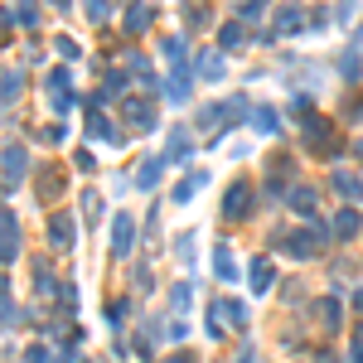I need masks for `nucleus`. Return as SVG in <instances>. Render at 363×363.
<instances>
[{
    "instance_id": "obj_1",
    "label": "nucleus",
    "mask_w": 363,
    "mask_h": 363,
    "mask_svg": "<svg viewBox=\"0 0 363 363\" xmlns=\"http://www.w3.org/2000/svg\"><path fill=\"white\" fill-rule=\"evenodd\" d=\"M276 242H281L291 257H300V262H305V257H315V252H320V242H325V228H315V223H310L305 233L295 228V233H281Z\"/></svg>"
},
{
    "instance_id": "obj_2",
    "label": "nucleus",
    "mask_w": 363,
    "mask_h": 363,
    "mask_svg": "<svg viewBox=\"0 0 363 363\" xmlns=\"http://www.w3.org/2000/svg\"><path fill=\"white\" fill-rule=\"evenodd\" d=\"M305 150H315V155H334V150H339L334 126H330L325 116H305Z\"/></svg>"
},
{
    "instance_id": "obj_3",
    "label": "nucleus",
    "mask_w": 363,
    "mask_h": 363,
    "mask_svg": "<svg viewBox=\"0 0 363 363\" xmlns=\"http://www.w3.org/2000/svg\"><path fill=\"white\" fill-rule=\"evenodd\" d=\"M121 116H126L131 131H150V126H155V107H150L146 97H126V102H121Z\"/></svg>"
},
{
    "instance_id": "obj_4",
    "label": "nucleus",
    "mask_w": 363,
    "mask_h": 363,
    "mask_svg": "<svg viewBox=\"0 0 363 363\" xmlns=\"http://www.w3.org/2000/svg\"><path fill=\"white\" fill-rule=\"evenodd\" d=\"M223 320H233V330H238V325H247V310H242V305H233V300H213V305H208V330H213V334H223V330H228Z\"/></svg>"
},
{
    "instance_id": "obj_5",
    "label": "nucleus",
    "mask_w": 363,
    "mask_h": 363,
    "mask_svg": "<svg viewBox=\"0 0 363 363\" xmlns=\"http://www.w3.org/2000/svg\"><path fill=\"white\" fill-rule=\"evenodd\" d=\"M88 136H92V141H107V146H121V131L102 116V102H92V107H88Z\"/></svg>"
},
{
    "instance_id": "obj_6",
    "label": "nucleus",
    "mask_w": 363,
    "mask_h": 363,
    "mask_svg": "<svg viewBox=\"0 0 363 363\" xmlns=\"http://www.w3.org/2000/svg\"><path fill=\"white\" fill-rule=\"evenodd\" d=\"M131 238H136L131 213H116V218H111V252H116V257H126V252H131Z\"/></svg>"
},
{
    "instance_id": "obj_7",
    "label": "nucleus",
    "mask_w": 363,
    "mask_h": 363,
    "mask_svg": "<svg viewBox=\"0 0 363 363\" xmlns=\"http://www.w3.org/2000/svg\"><path fill=\"white\" fill-rule=\"evenodd\" d=\"M310 315H315V325H320V330H339L344 305H339L334 295H325V300H315V305H310Z\"/></svg>"
},
{
    "instance_id": "obj_8",
    "label": "nucleus",
    "mask_w": 363,
    "mask_h": 363,
    "mask_svg": "<svg viewBox=\"0 0 363 363\" xmlns=\"http://www.w3.org/2000/svg\"><path fill=\"white\" fill-rule=\"evenodd\" d=\"M20 252V228H15V213L0 208V262H15Z\"/></svg>"
},
{
    "instance_id": "obj_9",
    "label": "nucleus",
    "mask_w": 363,
    "mask_h": 363,
    "mask_svg": "<svg viewBox=\"0 0 363 363\" xmlns=\"http://www.w3.org/2000/svg\"><path fill=\"white\" fill-rule=\"evenodd\" d=\"M247 203H252V184L238 180L228 189V199H223V213H228V218H247Z\"/></svg>"
},
{
    "instance_id": "obj_10",
    "label": "nucleus",
    "mask_w": 363,
    "mask_h": 363,
    "mask_svg": "<svg viewBox=\"0 0 363 363\" xmlns=\"http://www.w3.org/2000/svg\"><path fill=\"white\" fill-rule=\"evenodd\" d=\"M24 146H5V155H0V165H5V184H20L24 180Z\"/></svg>"
},
{
    "instance_id": "obj_11",
    "label": "nucleus",
    "mask_w": 363,
    "mask_h": 363,
    "mask_svg": "<svg viewBox=\"0 0 363 363\" xmlns=\"http://www.w3.org/2000/svg\"><path fill=\"white\" fill-rule=\"evenodd\" d=\"M359 233H363V218L354 208H339V213H334V238H339V242H354Z\"/></svg>"
},
{
    "instance_id": "obj_12",
    "label": "nucleus",
    "mask_w": 363,
    "mask_h": 363,
    "mask_svg": "<svg viewBox=\"0 0 363 363\" xmlns=\"http://www.w3.org/2000/svg\"><path fill=\"white\" fill-rule=\"evenodd\" d=\"M49 238H54V247H63V252H68V247H73V238H78L73 218H68V213H59V218L49 223Z\"/></svg>"
},
{
    "instance_id": "obj_13",
    "label": "nucleus",
    "mask_w": 363,
    "mask_h": 363,
    "mask_svg": "<svg viewBox=\"0 0 363 363\" xmlns=\"http://www.w3.org/2000/svg\"><path fill=\"white\" fill-rule=\"evenodd\" d=\"M247 276H252V291H257V295H267V291H272V281H276V267L267 262V257H257Z\"/></svg>"
},
{
    "instance_id": "obj_14",
    "label": "nucleus",
    "mask_w": 363,
    "mask_h": 363,
    "mask_svg": "<svg viewBox=\"0 0 363 363\" xmlns=\"http://www.w3.org/2000/svg\"><path fill=\"white\" fill-rule=\"evenodd\" d=\"M165 97H170V102H189V68H175V73H170V83H165Z\"/></svg>"
},
{
    "instance_id": "obj_15",
    "label": "nucleus",
    "mask_w": 363,
    "mask_h": 363,
    "mask_svg": "<svg viewBox=\"0 0 363 363\" xmlns=\"http://www.w3.org/2000/svg\"><path fill=\"white\" fill-rule=\"evenodd\" d=\"M300 15H305V10H300V5H286V10H281V15H276V34H295V29H300V24H305V20H300Z\"/></svg>"
},
{
    "instance_id": "obj_16",
    "label": "nucleus",
    "mask_w": 363,
    "mask_h": 363,
    "mask_svg": "<svg viewBox=\"0 0 363 363\" xmlns=\"http://www.w3.org/2000/svg\"><path fill=\"white\" fill-rule=\"evenodd\" d=\"M291 208L310 223V218H315V189H291Z\"/></svg>"
},
{
    "instance_id": "obj_17",
    "label": "nucleus",
    "mask_w": 363,
    "mask_h": 363,
    "mask_svg": "<svg viewBox=\"0 0 363 363\" xmlns=\"http://www.w3.org/2000/svg\"><path fill=\"white\" fill-rule=\"evenodd\" d=\"M213 267H218V276H223V281H238V262H233V252H228V247H218Z\"/></svg>"
},
{
    "instance_id": "obj_18",
    "label": "nucleus",
    "mask_w": 363,
    "mask_h": 363,
    "mask_svg": "<svg viewBox=\"0 0 363 363\" xmlns=\"http://www.w3.org/2000/svg\"><path fill=\"white\" fill-rule=\"evenodd\" d=\"M252 126H257L262 136H276V111L272 107H257V111H252Z\"/></svg>"
},
{
    "instance_id": "obj_19",
    "label": "nucleus",
    "mask_w": 363,
    "mask_h": 363,
    "mask_svg": "<svg viewBox=\"0 0 363 363\" xmlns=\"http://www.w3.org/2000/svg\"><path fill=\"white\" fill-rule=\"evenodd\" d=\"M199 73H203L208 83H218V78H223V59H218V54H203V59H199Z\"/></svg>"
},
{
    "instance_id": "obj_20",
    "label": "nucleus",
    "mask_w": 363,
    "mask_h": 363,
    "mask_svg": "<svg viewBox=\"0 0 363 363\" xmlns=\"http://www.w3.org/2000/svg\"><path fill=\"white\" fill-rule=\"evenodd\" d=\"M334 189H339L344 199H359V194H363V184L354 180V175H344V170H334Z\"/></svg>"
},
{
    "instance_id": "obj_21",
    "label": "nucleus",
    "mask_w": 363,
    "mask_h": 363,
    "mask_svg": "<svg viewBox=\"0 0 363 363\" xmlns=\"http://www.w3.org/2000/svg\"><path fill=\"white\" fill-rule=\"evenodd\" d=\"M203 180H208L203 170H199V175H189V180H180V184H175V203H184V199H194V189H199Z\"/></svg>"
},
{
    "instance_id": "obj_22",
    "label": "nucleus",
    "mask_w": 363,
    "mask_h": 363,
    "mask_svg": "<svg viewBox=\"0 0 363 363\" xmlns=\"http://www.w3.org/2000/svg\"><path fill=\"white\" fill-rule=\"evenodd\" d=\"M136 184H141V189H155V184H160V160H146L141 175H136Z\"/></svg>"
},
{
    "instance_id": "obj_23",
    "label": "nucleus",
    "mask_w": 363,
    "mask_h": 363,
    "mask_svg": "<svg viewBox=\"0 0 363 363\" xmlns=\"http://www.w3.org/2000/svg\"><path fill=\"white\" fill-rule=\"evenodd\" d=\"M242 44V24H223L218 29V49H238Z\"/></svg>"
},
{
    "instance_id": "obj_24",
    "label": "nucleus",
    "mask_w": 363,
    "mask_h": 363,
    "mask_svg": "<svg viewBox=\"0 0 363 363\" xmlns=\"http://www.w3.org/2000/svg\"><path fill=\"white\" fill-rule=\"evenodd\" d=\"M146 24H150V10H146V5H136V10L126 15V29H131V34H141Z\"/></svg>"
},
{
    "instance_id": "obj_25",
    "label": "nucleus",
    "mask_w": 363,
    "mask_h": 363,
    "mask_svg": "<svg viewBox=\"0 0 363 363\" xmlns=\"http://www.w3.org/2000/svg\"><path fill=\"white\" fill-rule=\"evenodd\" d=\"M189 155V141H184V131H175L170 136V150H165V160H184Z\"/></svg>"
},
{
    "instance_id": "obj_26",
    "label": "nucleus",
    "mask_w": 363,
    "mask_h": 363,
    "mask_svg": "<svg viewBox=\"0 0 363 363\" xmlns=\"http://www.w3.org/2000/svg\"><path fill=\"white\" fill-rule=\"evenodd\" d=\"M0 97H5V102H15V97H20V73H5V83H0Z\"/></svg>"
},
{
    "instance_id": "obj_27",
    "label": "nucleus",
    "mask_w": 363,
    "mask_h": 363,
    "mask_svg": "<svg viewBox=\"0 0 363 363\" xmlns=\"http://www.w3.org/2000/svg\"><path fill=\"white\" fill-rule=\"evenodd\" d=\"M165 54H170V63L180 68V63H184V54H189V49H184V39H165Z\"/></svg>"
},
{
    "instance_id": "obj_28",
    "label": "nucleus",
    "mask_w": 363,
    "mask_h": 363,
    "mask_svg": "<svg viewBox=\"0 0 363 363\" xmlns=\"http://www.w3.org/2000/svg\"><path fill=\"white\" fill-rule=\"evenodd\" d=\"M39 194H59V175H54V165L39 175Z\"/></svg>"
},
{
    "instance_id": "obj_29",
    "label": "nucleus",
    "mask_w": 363,
    "mask_h": 363,
    "mask_svg": "<svg viewBox=\"0 0 363 363\" xmlns=\"http://www.w3.org/2000/svg\"><path fill=\"white\" fill-rule=\"evenodd\" d=\"M339 73H344V78H349V83H354V78H359V73H363V63H359V59H354V54H349V59H344V63H339Z\"/></svg>"
},
{
    "instance_id": "obj_30",
    "label": "nucleus",
    "mask_w": 363,
    "mask_h": 363,
    "mask_svg": "<svg viewBox=\"0 0 363 363\" xmlns=\"http://www.w3.org/2000/svg\"><path fill=\"white\" fill-rule=\"evenodd\" d=\"M349 359H354V363H363V325L354 330V344H349Z\"/></svg>"
},
{
    "instance_id": "obj_31",
    "label": "nucleus",
    "mask_w": 363,
    "mask_h": 363,
    "mask_svg": "<svg viewBox=\"0 0 363 363\" xmlns=\"http://www.w3.org/2000/svg\"><path fill=\"white\" fill-rule=\"evenodd\" d=\"M107 5L111 0H88V20H107Z\"/></svg>"
},
{
    "instance_id": "obj_32",
    "label": "nucleus",
    "mask_w": 363,
    "mask_h": 363,
    "mask_svg": "<svg viewBox=\"0 0 363 363\" xmlns=\"http://www.w3.org/2000/svg\"><path fill=\"white\" fill-rule=\"evenodd\" d=\"M20 20H24V24H39V15H34V0H20Z\"/></svg>"
},
{
    "instance_id": "obj_33",
    "label": "nucleus",
    "mask_w": 363,
    "mask_h": 363,
    "mask_svg": "<svg viewBox=\"0 0 363 363\" xmlns=\"http://www.w3.org/2000/svg\"><path fill=\"white\" fill-rule=\"evenodd\" d=\"M54 49H59V54H63V59H78V44H73V39H59V44H54Z\"/></svg>"
},
{
    "instance_id": "obj_34",
    "label": "nucleus",
    "mask_w": 363,
    "mask_h": 363,
    "mask_svg": "<svg viewBox=\"0 0 363 363\" xmlns=\"http://www.w3.org/2000/svg\"><path fill=\"white\" fill-rule=\"evenodd\" d=\"M262 10H267V0H247V10H242V15H247V20H262Z\"/></svg>"
},
{
    "instance_id": "obj_35",
    "label": "nucleus",
    "mask_w": 363,
    "mask_h": 363,
    "mask_svg": "<svg viewBox=\"0 0 363 363\" xmlns=\"http://www.w3.org/2000/svg\"><path fill=\"white\" fill-rule=\"evenodd\" d=\"M189 295H194V291H189V281H184L180 291H175V305H180V310H189Z\"/></svg>"
},
{
    "instance_id": "obj_36",
    "label": "nucleus",
    "mask_w": 363,
    "mask_h": 363,
    "mask_svg": "<svg viewBox=\"0 0 363 363\" xmlns=\"http://www.w3.org/2000/svg\"><path fill=\"white\" fill-rule=\"evenodd\" d=\"M29 363H49V349H29Z\"/></svg>"
},
{
    "instance_id": "obj_37",
    "label": "nucleus",
    "mask_w": 363,
    "mask_h": 363,
    "mask_svg": "<svg viewBox=\"0 0 363 363\" xmlns=\"http://www.w3.org/2000/svg\"><path fill=\"white\" fill-rule=\"evenodd\" d=\"M354 310H359V315H363V291H359V295H354Z\"/></svg>"
},
{
    "instance_id": "obj_38",
    "label": "nucleus",
    "mask_w": 363,
    "mask_h": 363,
    "mask_svg": "<svg viewBox=\"0 0 363 363\" xmlns=\"http://www.w3.org/2000/svg\"><path fill=\"white\" fill-rule=\"evenodd\" d=\"M170 363H194V359H189V354H175V359H170Z\"/></svg>"
},
{
    "instance_id": "obj_39",
    "label": "nucleus",
    "mask_w": 363,
    "mask_h": 363,
    "mask_svg": "<svg viewBox=\"0 0 363 363\" xmlns=\"http://www.w3.org/2000/svg\"><path fill=\"white\" fill-rule=\"evenodd\" d=\"M0 305H5V276H0Z\"/></svg>"
},
{
    "instance_id": "obj_40",
    "label": "nucleus",
    "mask_w": 363,
    "mask_h": 363,
    "mask_svg": "<svg viewBox=\"0 0 363 363\" xmlns=\"http://www.w3.org/2000/svg\"><path fill=\"white\" fill-rule=\"evenodd\" d=\"M359 160H363V141H359Z\"/></svg>"
},
{
    "instance_id": "obj_41",
    "label": "nucleus",
    "mask_w": 363,
    "mask_h": 363,
    "mask_svg": "<svg viewBox=\"0 0 363 363\" xmlns=\"http://www.w3.org/2000/svg\"><path fill=\"white\" fill-rule=\"evenodd\" d=\"M54 5H68V0H54Z\"/></svg>"
},
{
    "instance_id": "obj_42",
    "label": "nucleus",
    "mask_w": 363,
    "mask_h": 363,
    "mask_svg": "<svg viewBox=\"0 0 363 363\" xmlns=\"http://www.w3.org/2000/svg\"><path fill=\"white\" fill-rule=\"evenodd\" d=\"M320 363H334V359H320Z\"/></svg>"
}]
</instances>
